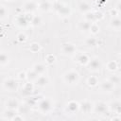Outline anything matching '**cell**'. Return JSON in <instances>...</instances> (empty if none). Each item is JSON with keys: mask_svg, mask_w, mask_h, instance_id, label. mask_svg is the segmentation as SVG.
Wrapping results in <instances>:
<instances>
[{"mask_svg": "<svg viewBox=\"0 0 121 121\" xmlns=\"http://www.w3.org/2000/svg\"><path fill=\"white\" fill-rule=\"evenodd\" d=\"M64 81L68 84H75L78 80V74L76 71H69L64 74Z\"/></svg>", "mask_w": 121, "mask_h": 121, "instance_id": "obj_1", "label": "cell"}, {"mask_svg": "<svg viewBox=\"0 0 121 121\" xmlns=\"http://www.w3.org/2000/svg\"><path fill=\"white\" fill-rule=\"evenodd\" d=\"M3 85H4V88H5L6 90H9V91H10V92L16 91V90H17V87H18V83H17L16 80L13 79V78L6 79V80L4 81V83H3Z\"/></svg>", "mask_w": 121, "mask_h": 121, "instance_id": "obj_2", "label": "cell"}, {"mask_svg": "<svg viewBox=\"0 0 121 121\" xmlns=\"http://www.w3.org/2000/svg\"><path fill=\"white\" fill-rule=\"evenodd\" d=\"M61 50L64 54H74L76 52V47L72 43H63L61 46Z\"/></svg>", "mask_w": 121, "mask_h": 121, "instance_id": "obj_3", "label": "cell"}, {"mask_svg": "<svg viewBox=\"0 0 121 121\" xmlns=\"http://www.w3.org/2000/svg\"><path fill=\"white\" fill-rule=\"evenodd\" d=\"M88 67L90 70H93V71L98 70L101 67V62L98 59H93L88 62Z\"/></svg>", "mask_w": 121, "mask_h": 121, "instance_id": "obj_4", "label": "cell"}, {"mask_svg": "<svg viewBox=\"0 0 121 121\" xmlns=\"http://www.w3.org/2000/svg\"><path fill=\"white\" fill-rule=\"evenodd\" d=\"M39 108L42 112H46L51 109V103L48 99H43L40 104H39Z\"/></svg>", "mask_w": 121, "mask_h": 121, "instance_id": "obj_5", "label": "cell"}, {"mask_svg": "<svg viewBox=\"0 0 121 121\" xmlns=\"http://www.w3.org/2000/svg\"><path fill=\"white\" fill-rule=\"evenodd\" d=\"M107 111V105L103 102H98L95 106V112L98 114H102Z\"/></svg>", "mask_w": 121, "mask_h": 121, "instance_id": "obj_6", "label": "cell"}, {"mask_svg": "<svg viewBox=\"0 0 121 121\" xmlns=\"http://www.w3.org/2000/svg\"><path fill=\"white\" fill-rule=\"evenodd\" d=\"M101 89L107 92H110L113 89V83H112L110 80H104L101 83Z\"/></svg>", "mask_w": 121, "mask_h": 121, "instance_id": "obj_7", "label": "cell"}, {"mask_svg": "<svg viewBox=\"0 0 121 121\" xmlns=\"http://www.w3.org/2000/svg\"><path fill=\"white\" fill-rule=\"evenodd\" d=\"M77 61L79 62L80 64H86L88 63L90 60H89V58L86 54L82 53V54H78V57H77Z\"/></svg>", "mask_w": 121, "mask_h": 121, "instance_id": "obj_8", "label": "cell"}, {"mask_svg": "<svg viewBox=\"0 0 121 121\" xmlns=\"http://www.w3.org/2000/svg\"><path fill=\"white\" fill-rule=\"evenodd\" d=\"M111 26L114 29H121V19L120 18H113L111 20Z\"/></svg>", "mask_w": 121, "mask_h": 121, "instance_id": "obj_9", "label": "cell"}, {"mask_svg": "<svg viewBox=\"0 0 121 121\" xmlns=\"http://www.w3.org/2000/svg\"><path fill=\"white\" fill-rule=\"evenodd\" d=\"M56 9L59 11V13L61 14V15H64L65 16V15H68L69 14V8L66 7V6H64V5H60Z\"/></svg>", "mask_w": 121, "mask_h": 121, "instance_id": "obj_10", "label": "cell"}, {"mask_svg": "<svg viewBox=\"0 0 121 121\" xmlns=\"http://www.w3.org/2000/svg\"><path fill=\"white\" fill-rule=\"evenodd\" d=\"M47 82H48V79L45 76H40L36 79V83L38 86H45L47 84Z\"/></svg>", "mask_w": 121, "mask_h": 121, "instance_id": "obj_11", "label": "cell"}, {"mask_svg": "<svg viewBox=\"0 0 121 121\" xmlns=\"http://www.w3.org/2000/svg\"><path fill=\"white\" fill-rule=\"evenodd\" d=\"M78 104L75 101H70L68 104H67V111H69L70 112H75L78 109Z\"/></svg>", "mask_w": 121, "mask_h": 121, "instance_id": "obj_12", "label": "cell"}, {"mask_svg": "<svg viewBox=\"0 0 121 121\" xmlns=\"http://www.w3.org/2000/svg\"><path fill=\"white\" fill-rule=\"evenodd\" d=\"M91 26H92V22H90V21H84V22L79 23V28L81 30H83V31L90 30Z\"/></svg>", "mask_w": 121, "mask_h": 121, "instance_id": "obj_13", "label": "cell"}, {"mask_svg": "<svg viewBox=\"0 0 121 121\" xmlns=\"http://www.w3.org/2000/svg\"><path fill=\"white\" fill-rule=\"evenodd\" d=\"M80 108L81 110L84 112H89L92 109V104L89 102V101H83L81 104H80Z\"/></svg>", "mask_w": 121, "mask_h": 121, "instance_id": "obj_14", "label": "cell"}, {"mask_svg": "<svg viewBox=\"0 0 121 121\" xmlns=\"http://www.w3.org/2000/svg\"><path fill=\"white\" fill-rule=\"evenodd\" d=\"M36 4H35V2H33V1H30V2H27V3H26V5H25V9H26V10H27V11H33V10H35L36 9Z\"/></svg>", "mask_w": 121, "mask_h": 121, "instance_id": "obj_15", "label": "cell"}, {"mask_svg": "<svg viewBox=\"0 0 121 121\" xmlns=\"http://www.w3.org/2000/svg\"><path fill=\"white\" fill-rule=\"evenodd\" d=\"M78 8H79V10L81 11V12H86V11H88V10H90V5L88 4V3H86V2H81L80 4H79V6H78Z\"/></svg>", "mask_w": 121, "mask_h": 121, "instance_id": "obj_16", "label": "cell"}, {"mask_svg": "<svg viewBox=\"0 0 121 121\" xmlns=\"http://www.w3.org/2000/svg\"><path fill=\"white\" fill-rule=\"evenodd\" d=\"M7 106H8L9 109L15 110V109L18 107V102H17V100H15V99H9V100L7 102Z\"/></svg>", "mask_w": 121, "mask_h": 121, "instance_id": "obj_17", "label": "cell"}, {"mask_svg": "<svg viewBox=\"0 0 121 121\" xmlns=\"http://www.w3.org/2000/svg\"><path fill=\"white\" fill-rule=\"evenodd\" d=\"M33 70H34L38 75H40V74H42V73L44 72V66H43V64H41V63H38V64H35V65H34Z\"/></svg>", "mask_w": 121, "mask_h": 121, "instance_id": "obj_18", "label": "cell"}, {"mask_svg": "<svg viewBox=\"0 0 121 121\" xmlns=\"http://www.w3.org/2000/svg\"><path fill=\"white\" fill-rule=\"evenodd\" d=\"M26 78L29 79V80H36L37 78H38V74L34 71V70H31V71H28L27 74H26Z\"/></svg>", "mask_w": 121, "mask_h": 121, "instance_id": "obj_19", "label": "cell"}, {"mask_svg": "<svg viewBox=\"0 0 121 121\" xmlns=\"http://www.w3.org/2000/svg\"><path fill=\"white\" fill-rule=\"evenodd\" d=\"M32 90H33L32 84H31V83H27V84H26V85L24 87V89H23V91H22V94L29 95V94L32 92Z\"/></svg>", "mask_w": 121, "mask_h": 121, "instance_id": "obj_20", "label": "cell"}, {"mask_svg": "<svg viewBox=\"0 0 121 121\" xmlns=\"http://www.w3.org/2000/svg\"><path fill=\"white\" fill-rule=\"evenodd\" d=\"M27 23H28V21L26 20V16H20L18 19H17V24L19 25V26H26L27 25Z\"/></svg>", "mask_w": 121, "mask_h": 121, "instance_id": "obj_21", "label": "cell"}, {"mask_svg": "<svg viewBox=\"0 0 121 121\" xmlns=\"http://www.w3.org/2000/svg\"><path fill=\"white\" fill-rule=\"evenodd\" d=\"M85 43H86V45L87 46H95L96 45V43H97V41H96V39H95V38H88L86 41H85Z\"/></svg>", "mask_w": 121, "mask_h": 121, "instance_id": "obj_22", "label": "cell"}, {"mask_svg": "<svg viewBox=\"0 0 121 121\" xmlns=\"http://www.w3.org/2000/svg\"><path fill=\"white\" fill-rule=\"evenodd\" d=\"M50 7H51V5H50V3H49L48 1H45V2H42V3L40 4V9H41L43 11L48 10V9H50Z\"/></svg>", "mask_w": 121, "mask_h": 121, "instance_id": "obj_23", "label": "cell"}, {"mask_svg": "<svg viewBox=\"0 0 121 121\" xmlns=\"http://www.w3.org/2000/svg\"><path fill=\"white\" fill-rule=\"evenodd\" d=\"M97 78L95 77H90L89 79H88V84L90 86H95L97 84Z\"/></svg>", "mask_w": 121, "mask_h": 121, "instance_id": "obj_24", "label": "cell"}, {"mask_svg": "<svg viewBox=\"0 0 121 121\" xmlns=\"http://www.w3.org/2000/svg\"><path fill=\"white\" fill-rule=\"evenodd\" d=\"M0 63L1 65H5L6 63H8V56L5 53H2L0 56Z\"/></svg>", "mask_w": 121, "mask_h": 121, "instance_id": "obj_25", "label": "cell"}, {"mask_svg": "<svg viewBox=\"0 0 121 121\" xmlns=\"http://www.w3.org/2000/svg\"><path fill=\"white\" fill-rule=\"evenodd\" d=\"M109 80H110L112 83L115 84V83L120 82V78H119L118 76H111V77H110V78H109Z\"/></svg>", "mask_w": 121, "mask_h": 121, "instance_id": "obj_26", "label": "cell"}, {"mask_svg": "<svg viewBox=\"0 0 121 121\" xmlns=\"http://www.w3.org/2000/svg\"><path fill=\"white\" fill-rule=\"evenodd\" d=\"M107 67H108V69H110V70H115L116 67H117V65H116V62L112 60V61H110V62L108 63Z\"/></svg>", "mask_w": 121, "mask_h": 121, "instance_id": "obj_27", "label": "cell"}, {"mask_svg": "<svg viewBox=\"0 0 121 121\" xmlns=\"http://www.w3.org/2000/svg\"><path fill=\"white\" fill-rule=\"evenodd\" d=\"M31 23H32V25H33V26H38V25L41 23V18L36 16V17H34V18L32 19Z\"/></svg>", "mask_w": 121, "mask_h": 121, "instance_id": "obj_28", "label": "cell"}, {"mask_svg": "<svg viewBox=\"0 0 121 121\" xmlns=\"http://www.w3.org/2000/svg\"><path fill=\"white\" fill-rule=\"evenodd\" d=\"M90 30H92V32H93V33H96V32H98L99 27H98V26H96V25H95V24H92Z\"/></svg>", "mask_w": 121, "mask_h": 121, "instance_id": "obj_29", "label": "cell"}, {"mask_svg": "<svg viewBox=\"0 0 121 121\" xmlns=\"http://www.w3.org/2000/svg\"><path fill=\"white\" fill-rule=\"evenodd\" d=\"M0 15H1V18H2V19L6 16V9H5L4 6H2L1 9H0Z\"/></svg>", "mask_w": 121, "mask_h": 121, "instance_id": "obj_30", "label": "cell"}, {"mask_svg": "<svg viewBox=\"0 0 121 121\" xmlns=\"http://www.w3.org/2000/svg\"><path fill=\"white\" fill-rule=\"evenodd\" d=\"M18 40H19L20 42H24V41H26V35L23 34V33H20V34L18 35Z\"/></svg>", "mask_w": 121, "mask_h": 121, "instance_id": "obj_31", "label": "cell"}, {"mask_svg": "<svg viewBox=\"0 0 121 121\" xmlns=\"http://www.w3.org/2000/svg\"><path fill=\"white\" fill-rule=\"evenodd\" d=\"M117 9H118V10H121V2L118 3V5H117Z\"/></svg>", "mask_w": 121, "mask_h": 121, "instance_id": "obj_32", "label": "cell"}, {"mask_svg": "<svg viewBox=\"0 0 121 121\" xmlns=\"http://www.w3.org/2000/svg\"><path fill=\"white\" fill-rule=\"evenodd\" d=\"M38 1H40V2H45V1H48V0H38Z\"/></svg>", "mask_w": 121, "mask_h": 121, "instance_id": "obj_33", "label": "cell"}, {"mask_svg": "<svg viewBox=\"0 0 121 121\" xmlns=\"http://www.w3.org/2000/svg\"><path fill=\"white\" fill-rule=\"evenodd\" d=\"M9 1H11V0H9Z\"/></svg>", "mask_w": 121, "mask_h": 121, "instance_id": "obj_34", "label": "cell"}]
</instances>
